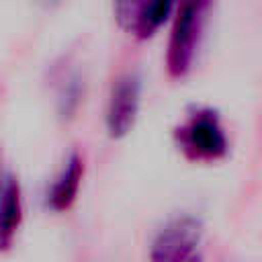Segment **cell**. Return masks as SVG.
<instances>
[{
    "label": "cell",
    "instance_id": "obj_1",
    "mask_svg": "<svg viewBox=\"0 0 262 262\" xmlns=\"http://www.w3.org/2000/svg\"><path fill=\"white\" fill-rule=\"evenodd\" d=\"M213 0H182L166 47V70L172 78H184L194 63L199 43L211 12Z\"/></svg>",
    "mask_w": 262,
    "mask_h": 262
},
{
    "label": "cell",
    "instance_id": "obj_2",
    "mask_svg": "<svg viewBox=\"0 0 262 262\" xmlns=\"http://www.w3.org/2000/svg\"><path fill=\"white\" fill-rule=\"evenodd\" d=\"M178 149L192 162H217L227 156L229 143L213 108L192 111L174 131Z\"/></svg>",
    "mask_w": 262,
    "mask_h": 262
},
{
    "label": "cell",
    "instance_id": "obj_3",
    "mask_svg": "<svg viewBox=\"0 0 262 262\" xmlns=\"http://www.w3.org/2000/svg\"><path fill=\"white\" fill-rule=\"evenodd\" d=\"M203 237V223L192 215L174 217L151 242L149 262H188L196 256Z\"/></svg>",
    "mask_w": 262,
    "mask_h": 262
},
{
    "label": "cell",
    "instance_id": "obj_4",
    "mask_svg": "<svg viewBox=\"0 0 262 262\" xmlns=\"http://www.w3.org/2000/svg\"><path fill=\"white\" fill-rule=\"evenodd\" d=\"M139 96L141 82L135 74H125L113 84L106 104V131L113 139H121L133 129L139 113Z\"/></svg>",
    "mask_w": 262,
    "mask_h": 262
},
{
    "label": "cell",
    "instance_id": "obj_5",
    "mask_svg": "<svg viewBox=\"0 0 262 262\" xmlns=\"http://www.w3.org/2000/svg\"><path fill=\"white\" fill-rule=\"evenodd\" d=\"M82 178H84V160L78 151H72L63 164L61 172L51 182V186L47 190L45 205L55 213L68 211L78 199Z\"/></svg>",
    "mask_w": 262,
    "mask_h": 262
},
{
    "label": "cell",
    "instance_id": "obj_6",
    "mask_svg": "<svg viewBox=\"0 0 262 262\" xmlns=\"http://www.w3.org/2000/svg\"><path fill=\"white\" fill-rule=\"evenodd\" d=\"M23 223V192L12 174H6L0 186V252H8Z\"/></svg>",
    "mask_w": 262,
    "mask_h": 262
},
{
    "label": "cell",
    "instance_id": "obj_7",
    "mask_svg": "<svg viewBox=\"0 0 262 262\" xmlns=\"http://www.w3.org/2000/svg\"><path fill=\"white\" fill-rule=\"evenodd\" d=\"M174 4H176V0H145V6L141 10L139 23H137L133 35L137 39H149V37H154L158 33V29L170 16Z\"/></svg>",
    "mask_w": 262,
    "mask_h": 262
},
{
    "label": "cell",
    "instance_id": "obj_8",
    "mask_svg": "<svg viewBox=\"0 0 262 262\" xmlns=\"http://www.w3.org/2000/svg\"><path fill=\"white\" fill-rule=\"evenodd\" d=\"M143 6H145V0H113V10L119 27L133 33L139 23Z\"/></svg>",
    "mask_w": 262,
    "mask_h": 262
},
{
    "label": "cell",
    "instance_id": "obj_9",
    "mask_svg": "<svg viewBox=\"0 0 262 262\" xmlns=\"http://www.w3.org/2000/svg\"><path fill=\"white\" fill-rule=\"evenodd\" d=\"M43 8H57L59 4H63V0H37Z\"/></svg>",
    "mask_w": 262,
    "mask_h": 262
},
{
    "label": "cell",
    "instance_id": "obj_10",
    "mask_svg": "<svg viewBox=\"0 0 262 262\" xmlns=\"http://www.w3.org/2000/svg\"><path fill=\"white\" fill-rule=\"evenodd\" d=\"M188 262H201V258H199V256H194V258H190Z\"/></svg>",
    "mask_w": 262,
    "mask_h": 262
}]
</instances>
